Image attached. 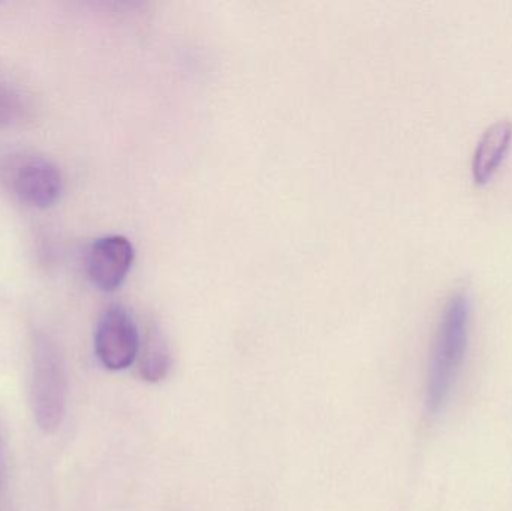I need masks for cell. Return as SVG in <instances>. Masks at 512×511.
Returning a JSON list of instances; mask_svg holds the SVG:
<instances>
[{
	"instance_id": "cell-1",
	"label": "cell",
	"mask_w": 512,
	"mask_h": 511,
	"mask_svg": "<svg viewBox=\"0 0 512 511\" xmlns=\"http://www.w3.org/2000/svg\"><path fill=\"white\" fill-rule=\"evenodd\" d=\"M471 302L468 294L457 291L448 299L436 332L427 383V408L439 413L450 398L468 347Z\"/></svg>"
},
{
	"instance_id": "cell-2",
	"label": "cell",
	"mask_w": 512,
	"mask_h": 511,
	"mask_svg": "<svg viewBox=\"0 0 512 511\" xmlns=\"http://www.w3.org/2000/svg\"><path fill=\"white\" fill-rule=\"evenodd\" d=\"M0 179L23 203L47 209L62 194L59 168L35 155H15L0 164Z\"/></svg>"
},
{
	"instance_id": "cell-3",
	"label": "cell",
	"mask_w": 512,
	"mask_h": 511,
	"mask_svg": "<svg viewBox=\"0 0 512 511\" xmlns=\"http://www.w3.org/2000/svg\"><path fill=\"white\" fill-rule=\"evenodd\" d=\"M30 389L33 413L38 425L45 432L59 428L65 416V371L57 351L45 341L36 344Z\"/></svg>"
},
{
	"instance_id": "cell-4",
	"label": "cell",
	"mask_w": 512,
	"mask_h": 511,
	"mask_svg": "<svg viewBox=\"0 0 512 511\" xmlns=\"http://www.w3.org/2000/svg\"><path fill=\"white\" fill-rule=\"evenodd\" d=\"M140 335L128 309L113 305L102 314L95 333V351L108 371H123L140 354Z\"/></svg>"
},
{
	"instance_id": "cell-5",
	"label": "cell",
	"mask_w": 512,
	"mask_h": 511,
	"mask_svg": "<svg viewBox=\"0 0 512 511\" xmlns=\"http://www.w3.org/2000/svg\"><path fill=\"white\" fill-rule=\"evenodd\" d=\"M134 257V246L126 237H101L87 251V275L98 290L111 293L125 282Z\"/></svg>"
},
{
	"instance_id": "cell-6",
	"label": "cell",
	"mask_w": 512,
	"mask_h": 511,
	"mask_svg": "<svg viewBox=\"0 0 512 511\" xmlns=\"http://www.w3.org/2000/svg\"><path fill=\"white\" fill-rule=\"evenodd\" d=\"M512 141V123L510 120H498L481 135L472 159V177L478 186L487 185L501 167L510 150Z\"/></svg>"
},
{
	"instance_id": "cell-7",
	"label": "cell",
	"mask_w": 512,
	"mask_h": 511,
	"mask_svg": "<svg viewBox=\"0 0 512 511\" xmlns=\"http://www.w3.org/2000/svg\"><path fill=\"white\" fill-rule=\"evenodd\" d=\"M170 371V354L159 336L146 342L140 359L141 377L150 383L164 380Z\"/></svg>"
},
{
	"instance_id": "cell-8",
	"label": "cell",
	"mask_w": 512,
	"mask_h": 511,
	"mask_svg": "<svg viewBox=\"0 0 512 511\" xmlns=\"http://www.w3.org/2000/svg\"><path fill=\"white\" fill-rule=\"evenodd\" d=\"M18 114V104L14 98L0 93V128L11 125Z\"/></svg>"
}]
</instances>
